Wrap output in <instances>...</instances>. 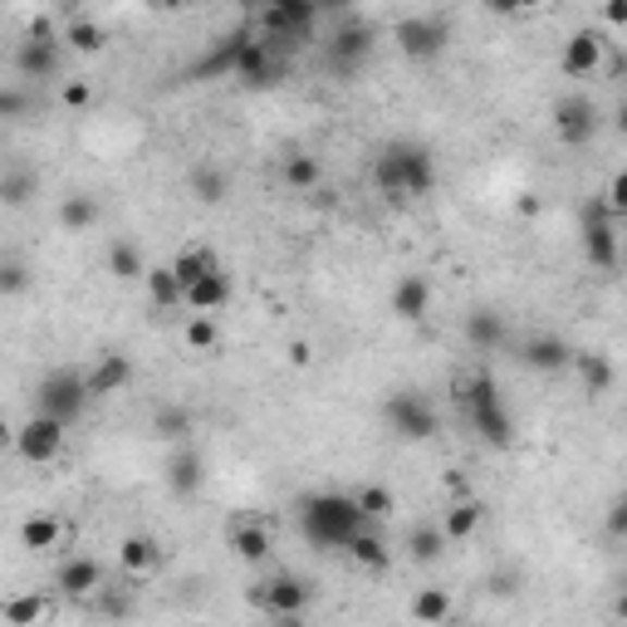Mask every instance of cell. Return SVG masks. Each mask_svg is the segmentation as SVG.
<instances>
[{"instance_id":"d6986e66","label":"cell","mask_w":627,"mask_h":627,"mask_svg":"<svg viewBox=\"0 0 627 627\" xmlns=\"http://www.w3.org/2000/svg\"><path fill=\"white\" fill-rule=\"evenodd\" d=\"M598 64H603V39L593 29H574L564 39V74L568 78H593Z\"/></svg>"},{"instance_id":"bcb514c9","label":"cell","mask_w":627,"mask_h":627,"mask_svg":"<svg viewBox=\"0 0 627 627\" xmlns=\"http://www.w3.org/2000/svg\"><path fill=\"white\" fill-rule=\"evenodd\" d=\"M603 15H607V20H613V25H623V20H627V5H607V10H603Z\"/></svg>"},{"instance_id":"8d00e7d4","label":"cell","mask_w":627,"mask_h":627,"mask_svg":"<svg viewBox=\"0 0 627 627\" xmlns=\"http://www.w3.org/2000/svg\"><path fill=\"white\" fill-rule=\"evenodd\" d=\"M143 284H147V299H152L157 309H176V304H182V284H176V274L167 270V265H147Z\"/></svg>"},{"instance_id":"b9f144b4","label":"cell","mask_w":627,"mask_h":627,"mask_svg":"<svg viewBox=\"0 0 627 627\" xmlns=\"http://www.w3.org/2000/svg\"><path fill=\"white\" fill-rule=\"evenodd\" d=\"M182 339L192 343L196 353H211L216 343H221V329H216L211 314H192V319H186V329H182Z\"/></svg>"},{"instance_id":"44dd1931","label":"cell","mask_w":627,"mask_h":627,"mask_svg":"<svg viewBox=\"0 0 627 627\" xmlns=\"http://www.w3.org/2000/svg\"><path fill=\"white\" fill-rule=\"evenodd\" d=\"M231 549H235V558H245V564H265L270 549H274L270 525H260V519H241V525H231Z\"/></svg>"},{"instance_id":"e575fe53","label":"cell","mask_w":627,"mask_h":627,"mask_svg":"<svg viewBox=\"0 0 627 627\" xmlns=\"http://www.w3.org/2000/svg\"><path fill=\"white\" fill-rule=\"evenodd\" d=\"M407 554H411V564H437V558L446 554V534H441V525H411Z\"/></svg>"},{"instance_id":"5b68a950","label":"cell","mask_w":627,"mask_h":627,"mask_svg":"<svg viewBox=\"0 0 627 627\" xmlns=\"http://www.w3.org/2000/svg\"><path fill=\"white\" fill-rule=\"evenodd\" d=\"M59 59H64V39L49 29V20H35L29 35L20 39V49H15V69L25 78H54Z\"/></svg>"},{"instance_id":"4fadbf2b","label":"cell","mask_w":627,"mask_h":627,"mask_svg":"<svg viewBox=\"0 0 627 627\" xmlns=\"http://www.w3.org/2000/svg\"><path fill=\"white\" fill-rule=\"evenodd\" d=\"M466 421L490 451H509L515 446V417L505 402H485V407H466Z\"/></svg>"},{"instance_id":"2e32d148","label":"cell","mask_w":627,"mask_h":627,"mask_svg":"<svg viewBox=\"0 0 627 627\" xmlns=\"http://www.w3.org/2000/svg\"><path fill=\"white\" fill-rule=\"evenodd\" d=\"M127 382H133V358H127V353H103V358H98L94 368L84 372L88 402H98V397H113V392H123Z\"/></svg>"},{"instance_id":"30bf717a","label":"cell","mask_w":627,"mask_h":627,"mask_svg":"<svg viewBox=\"0 0 627 627\" xmlns=\"http://www.w3.org/2000/svg\"><path fill=\"white\" fill-rule=\"evenodd\" d=\"M554 133L564 147H583L598 133V103L588 94H568L554 103Z\"/></svg>"},{"instance_id":"ba28073f","label":"cell","mask_w":627,"mask_h":627,"mask_svg":"<svg viewBox=\"0 0 627 627\" xmlns=\"http://www.w3.org/2000/svg\"><path fill=\"white\" fill-rule=\"evenodd\" d=\"M15 456L20 460H29V466H49V460H59V451H64V421H54V417H29V421H20L15 427Z\"/></svg>"},{"instance_id":"ab89813d","label":"cell","mask_w":627,"mask_h":627,"mask_svg":"<svg viewBox=\"0 0 627 627\" xmlns=\"http://www.w3.org/2000/svg\"><path fill=\"white\" fill-rule=\"evenodd\" d=\"M353 505H358V515L368 519V525H378L382 515H392V490L388 485H358L353 490Z\"/></svg>"},{"instance_id":"d6a6232c","label":"cell","mask_w":627,"mask_h":627,"mask_svg":"<svg viewBox=\"0 0 627 627\" xmlns=\"http://www.w3.org/2000/svg\"><path fill=\"white\" fill-rule=\"evenodd\" d=\"M323 182V162L314 152H290L284 157V186L290 192H314Z\"/></svg>"},{"instance_id":"ffe728a7","label":"cell","mask_w":627,"mask_h":627,"mask_svg":"<svg viewBox=\"0 0 627 627\" xmlns=\"http://www.w3.org/2000/svg\"><path fill=\"white\" fill-rule=\"evenodd\" d=\"M343 554H348L358 568H368V574H382V568L392 564V549H388V539H382L372 525H362L358 534H353L348 544H343Z\"/></svg>"},{"instance_id":"7c38bea8","label":"cell","mask_w":627,"mask_h":627,"mask_svg":"<svg viewBox=\"0 0 627 627\" xmlns=\"http://www.w3.org/2000/svg\"><path fill=\"white\" fill-rule=\"evenodd\" d=\"M319 20V10L314 5H304V0H274V5H265L260 10V25H265V45H274V39H294V35H304V29Z\"/></svg>"},{"instance_id":"1f68e13d","label":"cell","mask_w":627,"mask_h":627,"mask_svg":"<svg viewBox=\"0 0 627 627\" xmlns=\"http://www.w3.org/2000/svg\"><path fill=\"white\" fill-rule=\"evenodd\" d=\"M446 617H451V593H446V588H417V598H411V623L441 627Z\"/></svg>"},{"instance_id":"5bb4252c","label":"cell","mask_w":627,"mask_h":627,"mask_svg":"<svg viewBox=\"0 0 627 627\" xmlns=\"http://www.w3.org/2000/svg\"><path fill=\"white\" fill-rule=\"evenodd\" d=\"M162 480L172 495H196L206 480V456L192 446V441H182V446H172V456H167L162 466Z\"/></svg>"},{"instance_id":"f6af8a7d","label":"cell","mask_w":627,"mask_h":627,"mask_svg":"<svg viewBox=\"0 0 627 627\" xmlns=\"http://www.w3.org/2000/svg\"><path fill=\"white\" fill-rule=\"evenodd\" d=\"M10 441H15V427H10V421H5V417H0V451H5V446H10Z\"/></svg>"},{"instance_id":"7bdbcfd3","label":"cell","mask_w":627,"mask_h":627,"mask_svg":"<svg viewBox=\"0 0 627 627\" xmlns=\"http://www.w3.org/2000/svg\"><path fill=\"white\" fill-rule=\"evenodd\" d=\"M59 103H64V108H88V103H94V88H88V78H69V84L59 88Z\"/></svg>"},{"instance_id":"603a6c76","label":"cell","mask_w":627,"mask_h":627,"mask_svg":"<svg viewBox=\"0 0 627 627\" xmlns=\"http://www.w3.org/2000/svg\"><path fill=\"white\" fill-rule=\"evenodd\" d=\"M568 368L583 378L588 397H603V392H613V382H617V368H613V358H607V353H578L574 348V362H568Z\"/></svg>"},{"instance_id":"d4e9b609","label":"cell","mask_w":627,"mask_h":627,"mask_svg":"<svg viewBox=\"0 0 627 627\" xmlns=\"http://www.w3.org/2000/svg\"><path fill=\"white\" fill-rule=\"evenodd\" d=\"M192 431H196V417H192V407H182V402H162V407L152 411V437L157 441L182 446V441H192Z\"/></svg>"},{"instance_id":"4dcf8cb0","label":"cell","mask_w":627,"mask_h":627,"mask_svg":"<svg viewBox=\"0 0 627 627\" xmlns=\"http://www.w3.org/2000/svg\"><path fill=\"white\" fill-rule=\"evenodd\" d=\"M59 539H64V525L54 515H29L20 525V549H29V554H49V549H59Z\"/></svg>"},{"instance_id":"f1b7e54d","label":"cell","mask_w":627,"mask_h":627,"mask_svg":"<svg viewBox=\"0 0 627 627\" xmlns=\"http://www.w3.org/2000/svg\"><path fill=\"white\" fill-rule=\"evenodd\" d=\"M460 333H466V343L470 348H500L505 343V319H500L495 309H476V314H466V323H460Z\"/></svg>"},{"instance_id":"8fae6325","label":"cell","mask_w":627,"mask_h":627,"mask_svg":"<svg viewBox=\"0 0 627 627\" xmlns=\"http://www.w3.org/2000/svg\"><path fill=\"white\" fill-rule=\"evenodd\" d=\"M368 54H372V25L358 15H339V29L329 39V59L339 69H358Z\"/></svg>"},{"instance_id":"7402d4cb","label":"cell","mask_w":627,"mask_h":627,"mask_svg":"<svg viewBox=\"0 0 627 627\" xmlns=\"http://www.w3.org/2000/svg\"><path fill=\"white\" fill-rule=\"evenodd\" d=\"M162 564V549H157V539L152 534H127V539H118V568L123 574H152V568Z\"/></svg>"},{"instance_id":"d590c367","label":"cell","mask_w":627,"mask_h":627,"mask_svg":"<svg viewBox=\"0 0 627 627\" xmlns=\"http://www.w3.org/2000/svg\"><path fill=\"white\" fill-rule=\"evenodd\" d=\"M59 39H69V49H78V54H98V49L108 45L103 25L88 20V15H69V25H64V35H59Z\"/></svg>"},{"instance_id":"cb8c5ba5","label":"cell","mask_w":627,"mask_h":627,"mask_svg":"<svg viewBox=\"0 0 627 627\" xmlns=\"http://www.w3.org/2000/svg\"><path fill=\"white\" fill-rule=\"evenodd\" d=\"M225 299H231V280H225V270L206 274V280H196V284H186V290H182V304L192 314H216Z\"/></svg>"},{"instance_id":"7dc6e473","label":"cell","mask_w":627,"mask_h":627,"mask_svg":"<svg viewBox=\"0 0 627 627\" xmlns=\"http://www.w3.org/2000/svg\"><path fill=\"white\" fill-rule=\"evenodd\" d=\"M460 627H480V623H460Z\"/></svg>"},{"instance_id":"277c9868","label":"cell","mask_w":627,"mask_h":627,"mask_svg":"<svg viewBox=\"0 0 627 627\" xmlns=\"http://www.w3.org/2000/svg\"><path fill=\"white\" fill-rule=\"evenodd\" d=\"M382 417H388V427H392V437H402V441H431L437 437V407H431L421 392H411V388H402V392H392L388 402H382Z\"/></svg>"},{"instance_id":"4316f807","label":"cell","mask_w":627,"mask_h":627,"mask_svg":"<svg viewBox=\"0 0 627 627\" xmlns=\"http://www.w3.org/2000/svg\"><path fill=\"white\" fill-rule=\"evenodd\" d=\"M45 613H49V598L39 593V588H29V593H10V598H0V623H5V627H35Z\"/></svg>"},{"instance_id":"52a82bcc","label":"cell","mask_w":627,"mask_h":627,"mask_svg":"<svg viewBox=\"0 0 627 627\" xmlns=\"http://www.w3.org/2000/svg\"><path fill=\"white\" fill-rule=\"evenodd\" d=\"M617 225L623 221H613L603 201H588V211H583V255H588L593 270H617V255H623Z\"/></svg>"},{"instance_id":"ee69618b","label":"cell","mask_w":627,"mask_h":627,"mask_svg":"<svg viewBox=\"0 0 627 627\" xmlns=\"http://www.w3.org/2000/svg\"><path fill=\"white\" fill-rule=\"evenodd\" d=\"M607 529H613V534H623V529H627V509H623V500H613V505H607Z\"/></svg>"},{"instance_id":"9a60e30c","label":"cell","mask_w":627,"mask_h":627,"mask_svg":"<svg viewBox=\"0 0 627 627\" xmlns=\"http://www.w3.org/2000/svg\"><path fill=\"white\" fill-rule=\"evenodd\" d=\"M519 362L534 372H564L574 362V343L558 339V333H534V339L519 343Z\"/></svg>"},{"instance_id":"8992f818","label":"cell","mask_w":627,"mask_h":627,"mask_svg":"<svg viewBox=\"0 0 627 627\" xmlns=\"http://www.w3.org/2000/svg\"><path fill=\"white\" fill-rule=\"evenodd\" d=\"M255 607H265V613L280 623V617H299L304 607L314 603V588L304 583L299 574H270V578H260L255 583Z\"/></svg>"},{"instance_id":"6da1fadb","label":"cell","mask_w":627,"mask_h":627,"mask_svg":"<svg viewBox=\"0 0 627 627\" xmlns=\"http://www.w3.org/2000/svg\"><path fill=\"white\" fill-rule=\"evenodd\" d=\"M372 182L382 196L392 201H411V196H427L437 186V157L421 143H388L372 162Z\"/></svg>"},{"instance_id":"60d3db41","label":"cell","mask_w":627,"mask_h":627,"mask_svg":"<svg viewBox=\"0 0 627 627\" xmlns=\"http://www.w3.org/2000/svg\"><path fill=\"white\" fill-rule=\"evenodd\" d=\"M29 290V265L20 255H0V299H15Z\"/></svg>"},{"instance_id":"74e56055","label":"cell","mask_w":627,"mask_h":627,"mask_svg":"<svg viewBox=\"0 0 627 627\" xmlns=\"http://www.w3.org/2000/svg\"><path fill=\"white\" fill-rule=\"evenodd\" d=\"M108 274H118V280H143L147 274L143 250H137L133 241H113L108 245Z\"/></svg>"},{"instance_id":"3957f363","label":"cell","mask_w":627,"mask_h":627,"mask_svg":"<svg viewBox=\"0 0 627 627\" xmlns=\"http://www.w3.org/2000/svg\"><path fill=\"white\" fill-rule=\"evenodd\" d=\"M35 411L39 417H54V421H74L88 411V388H84V372L78 368H54L39 378L35 388Z\"/></svg>"},{"instance_id":"7a4b0ae2","label":"cell","mask_w":627,"mask_h":627,"mask_svg":"<svg viewBox=\"0 0 627 627\" xmlns=\"http://www.w3.org/2000/svg\"><path fill=\"white\" fill-rule=\"evenodd\" d=\"M368 519L358 515L353 495H339V490H319L299 505V529L314 549H343Z\"/></svg>"},{"instance_id":"ac0fdd59","label":"cell","mask_w":627,"mask_h":627,"mask_svg":"<svg viewBox=\"0 0 627 627\" xmlns=\"http://www.w3.org/2000/svg\"><path fill=\"white\" fill-rule=\"evenodd\" d=\"M54 583H59V593H64V598H94L98 588H103V564L88 558V554L64 558L59 574H54Z\"/></svg>"},{"instance_id":"836d02e7","label":"cell","mask_w":627,"mask_h":627,"mask_svg":"<svg viewBox=\"0 0 627 627\" xmlns=\"http://www.w3.org/2000/svg\"><path fill=\"white\" fill-rule=\"evenodd\" d=\"M39 196V176L29 172V167H10V172H0V201L5 206H29Z\"/></svg>"},{"instance_id":"e0dca14e","label":"cell","mask_w":627,"mask_h":627,"mask_svg":"<svg viewBox=\"0 0 627 627\" xmlns=\"http://www.w3.org/2000/svg\"><path fill=\"white\" fill-rule=\"evenodd\" d=\"M431 314V280L427 274H402L397 284H392V319L402 323H417Z\"/></svg>"},{"instance_id":"83f0119b","label":"cell","mask_w":627,"mask_h":627,"mask_svg":"<svg viewBox=\"0 0 627 627\" xmlns=\"http://www.w3.org/2000/svg\"><path fill=\"white\" fill-rule=\"evenodd\" d=\"M480 519H485V505H480L476 495L456 500V505L441 515V534H446V544H460V539H470L480 529Z\"/></svg>"},{"instance_id":"9c48e42d","label":"cell","mask_w":627,"mask_h":627,"mask_svg":"<svg viewBox=\"0 0 627 627\" xmlns=\"http://www.w3.org/2000/svg\"><path fill=\"white\" fill-rule=\"evenodd\" d=\"M392 39L407 59H437L446 49V15H407L397 20Z\"/></svg>"},{"instance_id":"f546056e","label":"cell","mask_w":627,"mask_h":627,"mask_svg":"<svg viewBox=\"0 0 627 627\" xmlns=\"http://www.w3.org/2000/svg\"><path fill=\"white\" fill-rule=\"evenodd\" d=\"M98 216H103V206L88 192H69L64 201H59V225H64V231H94Z\"/></svg>"},{"instance_id":"484cf974","label":"cell","mask_w":627,"mask_h":627,"mask_svg":"<svg viewBox=\"0 0 627 627\" xmlns=\"http://www.w3.org/2000/svg\"><path fill=\"white\" fill-rule=\"evenodd\" d=\"M167 270L176 274V284H196V280H206V274H216L221 270V260H216V250L211 245H186V250H176V260L167 265Z\"/></svg>"},{"instance_id":"f35d334b","label":"cell","mask_w":627,"mask_h":627,"mask_svg":"<svg viewBox=\"0 0 627 627\" xmlns=\"http://www.w3.org/2000/svg\"><path fill=\"white\" fill-rule=\"evenodd\" d=\"M192 192H196V201L221 206V201H225V192H231V182H225L221 167L201 162V167H192Z\"/></svg>"}]
</instances>
